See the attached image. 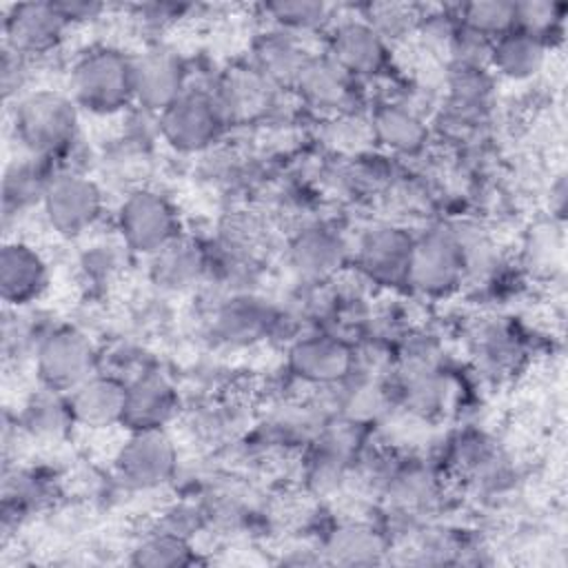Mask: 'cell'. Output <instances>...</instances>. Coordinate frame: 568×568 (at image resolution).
<instances>
[{
  "instance_id": "6da1fadb",
  "label": "cell",
  "mask_w": 568,
  "mask_h": 568,
  "mask_svg": "<svg viewBox=\"0 0 568 568\" xmlns=\"http://www.w3.org/2000/svg\"><path fill=\"white\" fill-rule=\"evenodd\" d=\"M16 140L38 160L64 153L78 133V104L53 89L31 91L13 109Z\"/></svg>"
},
{
  "instance_id": "7a4b0ae2",
  "label": "cell",
  "mask_w": 568,
  "mask_h": 568,
  "mask_svg": "<svg viewBox=\"0 0 568 568\" xmlns=\"http://www.w3.org/2000/svg\"><path fill=\"white\" fill-rule=\"evenodd\" d=\"M73 102L95 115H111L133 100V58L113 47H95L71 71Z\"/></svg>"
},
{
  "instance_id": "3957f363",
  "label": "cell",
  "mask_w": 568,
  "mask_h": 568,
  "mask_svg": "<svg viewBox=\"0 0 568 568\" xmlns=\"http://www.w3.org/2000/svg\"><path fill=\"white\" fill-rule=\"evenodd\" d=\"M95 366L93 342L73 326L49 331L36 346V373L47 390L67 395L95 375Z\"/></svg>"
},
{
  "instance_id": "277c9868",
  "label": "cell",
  "mask_w": 568,
  "mask_h": 568,
  "mask_svg": "<svg viewBox=\"0 0 568 568\" xmlns=\"http://www.w3.org/2000/svg\"><path fill=\"white\" fill-rule=\"evenodd\" d=\"M115 224L122 242L144 255H155L180 237L178 211L153 189H133L120 202Z\"/></svg>"
},
{
  "instance_id": "5b68a950",
  "label": "cell",
  "mask_w": 568,
  "mask_h": 568,
  "mask_svg": "<svg viewBox=\"0 0 568 568\" xmlns=\"http://www.w3.org/2000/svg\"><path fill=\"white\" fill-rule=\"evenodd\" d=\"M40 204L47 224L58 235L75 237L100 220L104 195L100 184L89 175L64 171L51 175Z\"/></svg>"
},
{
  "instance_id": "8992f818",
  "label": "cell",
  "mask_w": 568,
  "mask_h": 568,
  "mask_svg": "<svg viewBox=\"0 0 568 568\" xmlns=\"http://www.w3.org/2000/svg\"><path fill=\"white\" fill-rule=\"evenodd\" d=\"M466 268L464 242L450 231L433 229L413 240L406 282L426 295H446L462 282Z\"/></svg>"
},
{
  "instance_id": "52a82bcc",
  "label": "cell",
  "mask_w": 568,
  "mask_h": 568,
  "mask_svg": "<svg viewBox=\"0 0 568 568\" xmlns=\"http://www.w3.org/2000/svg\"><path fill=\"white\" fill-rule=\"evenodd\" d=\"M226 115L213 93L186 89L160 113L162 138L182 153L209 149L222 133Z\"/></svg>"
},
{
  "instance_id": "ba28073f",
  "label": "cell",
  "mask_w": 568,
  "mask_h": 568,
  "mask_svg": "<svg viewBox=\"0 0 568 568\" xmlns=\"http://www.w3.org/2000/svg\"><path fill=\"white\" fill-rule=\"evenodd\" d=\"M178 466V453L164 428L131 430L115 455L120 479L131 488H158L171 479Z\"/></svg>"
},
{
  "instance_id": "9c48e42d",
  "label": "cell",
  "mask_w": 568,
  "mask_h": 568,
  "mask_svg": "<svg viewBox=\"0 0 568 568\" xmlns=\"http://www.w3.org/2000/svg\"><path fill=\"white\" fill-rule=\"evenodd\" d=\"M67 18L58 2H22L13 4L4 18L7 49L16 55H42L60 44Z\"/></svg>"
},
{
  "instance_id": "30bf717a",
  "label": "cell",
  "mask_w": 568,
  "mask_h": 568,
  "mask_svg": "<svg viewBox=\"0 0 568 568\" xmlns=\"http://www.w3.org/2000/svg\"><path fill=\"white\" fill-rule=\"evenodd\" d=\"M186 91L182 60L169 49H149L133 58V100L158 115Z\"/></svg>"
},
{
  "instance_id": "8fae6325",
  "label": "cell",
  "mask_w": 568,
  "mask_h": 568,
  "mask_svg": "<svg viewBox=\"0 0 568 568\" xmlns=\"http://www.w3.org/2000/svg\"><path fill=\"white\" fill-rule=\"evenodd\" d=\"M49 286V266L31 244L13 240L0 251V295L9 306L36 302Z\"/></svg>"
},
{
  "instance_id": "7c38bea8",
  "label": "cell",
  "mask_w": 568,
  "mask_h": 568,
  "mask_svg": "<svg viewBox=\"0 0 568 568\" xmlns=\"http://www.w3.org/2000/svg\"><path fill=\"white\" fill-rule=\"evenodd\" d=\"M413 240L397 226H375L362 237L357 262L373 282L386 286L402 284L408 277Z\"/></svg>"
},
{
  "instance_id": "4fadbf2b",
  "label": "cell",
  "mask_w": 568,
  "mask_h": 568,
  "mask_svg": "<svg viewBox=\"0 0 568 568\" xmlns=\"http://www.w3.org/2000/svg\"><path fill=\"white\" fill-rule=\"evenodd\" d=\"M178 410V393L173 384L158 371L140 373L126 384L122 424L129 430H153L164 424Z\"/></svg>"
},
{
  "instance_id": "5bb4252c",
  "label": "cell",
  "mask_w": 568,
  "mask_h": 568,
  "mask_svg": "<svg viewBox=\"0 0 568 568\" xmlns=\"http://www.w3.org/2000/svg\"><path fill=\"white\" fill-rule=\"evenodd\" d=\"M126 384L111 375H91L87 382L67 393L73 424L87 428H109L122 424Z\"/></svg>"
},
{
  "instance_id": "9a60e30c",
  "label": "cell",
  "mask_w": 568,
  "mask_h": 568,
  "mask_svg": "<svg viewBox=\"0 0 568 568\" xmlns=\"http://www.w3.org/2000/svg\"><path fill=\"white\" fill-rule=\"evenodd\" d=\"M386 40L366 22H342L331 36L328 58L348 75H373L386 64Z\"/></svg>"
},
{
  "instance_id": "2e32d148",
  "label": "cell",
  "mask_w": 568,
  "mask_h": 568,
  "mask_svg": "<svg viewBox=\"0 0 568 568\" xmlns=\"http://www.w3.org/2000/svg\"><path fill=\"white\" fill-rule=\"evenodd\" d=\"M288 359L295 375L313 384L337 382L351 371V351L344 342L328 335L300 339L291 348Z\"/></svg>"
},
{
  "instance_id": "e0dca14e",
  "label": "cell",
  "mask_w": 568,
  "mask_h": 568,
  "mask_svg": "<svg viewBox=\"0 0 568 568\" xmlns=\"http://www.w3.org/2000/svg\"><path fill=\"white\" fill-rule=\"evenodd\" d=\"M544 58L546 42L515 27L497 36L488 51V60L493 62V67L510 80H524L535 75L541 69Z\"/></svg>"
},
{
  "instance_id": "ac0fdd59",
  "label": "cell",
  "mask_w": 568,
  "mask_h": 568,
  "mask_svg": "<svg viewBox=\"0 0 568 568\" xmlns=\"http://www.w3.org/2000/svg\"><path fill=\"white\" fill-rule=\"evenodd\" d=\"M342 240L324 229H308L297 235L291 246V262L302 277L324 280L344 262Z\"/></svg>"
},
{
  "instance_id": "d6986e66",
  "label": "cell",
  "mask_w": 568,
  "mask_h": 568,
  "mask_svg": "<svg viewBox=\"0 0 568 568\" xmlns=\"http://www.w3.org/2000/svg\"><path fill=\"white\" fill-rule=\"evenodd\" d=\"M300 93L315 106H335L348 93V73L328 55L308 58L295 78Z\"/></svg>"
},
{
  "instance_id": "ffe728a7",
  "label": "cell",
  "mask_w": 568,
  "mask_h": 568,
  "mask_svg": "<svg viewBox=\"0 0 568 568\" xmlns=\"http://www.w3.org/2000/svg\"><path fill=\"white\" fill-rule=\"evenodd\" d=\"M373 135L397 153H415L426 140V126L408 106L388 104L375 113Z\"/></svg>"
},
{
  "instance_id": "44dd1931",
  "label": "cell",
  "mask_w": 568,
  "mask_h": 568,
  "mask_svg": "<svg viewBox=\"0 0 568 568\" xmlns=\"http://www.w3.org/2000/svg\"><path fill=\"white\" fill-rule=\"evenodd\" d=\"M202 271H204V262L197 246L180 237L153 255L155 280L169 288L191 286L193 282L200 280Z\"/></svg>"
},
{
  "instance_id": "7402d4cb",
  "label": "cell",
  "mask_w": 568,
  "mask_h": 568,
  "mask_svg": "<svg viewBox=\"0 0 568 568\" xmlns=\"http://www.w3.org/2000/svg\"><path fill=\"white\" fill-rule=\"evenodd\" d=\"M257 60H260L257 71L266 80L295 82L297 73L302 71L308 58L304 55V51L297 49V44L286 33H271L257 47Z\"/></svg>"
},
{
  "instance_id": "603a6c76",
  "label": "cell",
  "mask_w": 568,
  "mask_h": 568,
  "mask_svg": "<svg viewBox=\"0 0 568 568\" xmlns=\"http://www.w3.org/2000/svg\"><path fill=\"white\" fill-rule=\"evenodd\" d=\"M73 424L67 395L47 390L31 399L24 410V428L38 437H60Z\"/></svg>"
},
{
  "instance_id": "cb8c5ba5",
  "label": "cell",
  "mask_w": 568,
  "mask_h": 568,
  "mask_svg": "<svg viewBox=\"0 0 568 568\" xmlns=\"http://www.w3.org/2000/svg\"><path fill=\"white\" fill-rule=\"evenodd\" d=\"M266 84L268 80L260 71H251V73L240 71L231 75L229 82L224 84V91L217 95V102L226 120H231L233 115H246L260 109V104L264 102Z\"/></svg>"
},
{
  "instance_id": "d4e9b609",
  "label": "cell",
  "mask_w": 568,
  "mask_h": 568,
  "mask_svg": "<svg viewBox=\"0 0 568 568\" xmlns=\"http://www.w3.org/2000/svg\"><path fill=\"white\" fill-rule=\"evenodd\" d=\"M51 178H44L42 169L33 162H16L4 173V209L11 213L13 209L29 206L31 202H42L44 189Z\"/></svg>"
},
{
  "instance_id": "484cf974",
  "label": "cell",
  "mask_w": 568,
  "mask_h": 568,
  "mask_svg": "<svg viewBox=\"0 0 568 568\" xmlns=\"http://www.w3.org/2000/svg\"><path fill=\"white\" fill-rule=\"evenodd\" d=\"M191 548L180 532H158L133 550V564L149 568H171L191 564Z\"/></svg>"
},
{
  "instance_id": "4316f807",
  "label": "cell",
  "mask_w": 568,
  "mask_h": 568,
  "mask_svg": "<svg viewBox=\"0 0 568 568\" xmlns=\"http://www.w3.org/2000/svg\"><path fill=\"white\" fill-rule=\"evenodd\" d=\"M466 29L479 38H497L515 27V2H473L462 9Z\"/></svg>"
},
{
  "instance_id": "83f0119b",
  "label": "cell",
  "mask_w": 568,
  "mask_h": 568,
  "mask_svg": "<svg viewBox=\"0 0 568 568\" xmlns=\"http://www.w3.org/2000/svg\"><path fill=\"white\" fill-rule=\"evenodd\" d=\"M328 552L344 564L373 561L375 552H379V539L371 528L344 526L333 532L328 541Z\"/></svg>"
},
{
  "instance_id": "f1b7e54d",
  "label": "cell",
  "mask_w": 568,
  "mask_h": 568,
  "mask_svg": "<svg viewBox=\"0 0 568 568\" xmlns=\"http://www.w3.org/2000/svg\"><path fill=\"white\" fill-rule=\"evenodd\" d=\"M561 22V7L552 2H515V29L526 31L541 42Z\"/></svg>"
},
{
  "instance_id": "f546056e",
  "label": "cell",
  "mask_w": 568,
  "mask_h": 568,
  "mask_svg": "<svg viewBox=\"0 0 568 568\" xmlns=\"http://www.w3.org/2000/svg\"><path fill=\"white\" fill-rule=\"evenodd\" d=\"M268 11L286 27H311L320 22L326 13L324 4L317 2H275L268 7Z\"/></svg>"
}]
</instances>
